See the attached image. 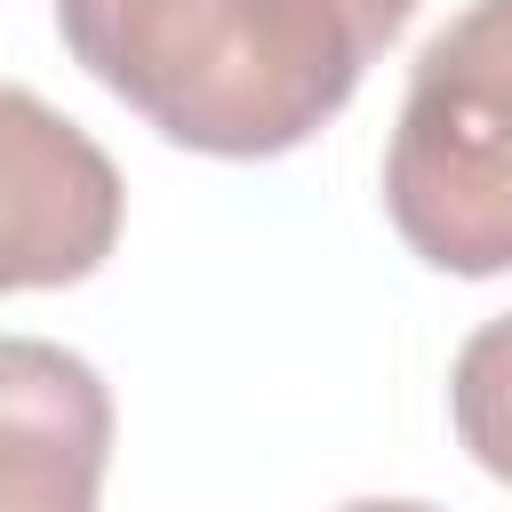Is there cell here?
Listing matches in <instances>:
<instances>
[{"mask_svg": "<svg viewBox=\"0 0 512 512\" xmlns=\"http://www.w3.org/2000/svg\"><path fill=\"white\" fill-rule=\"evenodd\" d=\"M416 0H56L64 48L168 144L272 160L328 128Z\"/></svg>", "mask_w": 512, "mask_h": 512, "instance_id": "1", "label": "cell"}, {"mask_svg": "<svg viewBox=\"0 0 512 512\" xmlns=\"http://www.w3.org/2000/svg\"><path fill=\"white\" fill-rule=\"evenodd\" d=\"M384 208L432 272H512V0H464L416 48L384 144Z\"/></svg>", "mask_w": 512, "mask_h": 512, "instance_id": "2", "label": "cell"}, {"mask_svg": "<svg viewBox=\"0 0 512 512\" xmlns=\"http://www.w3.org/2000/svg\"><path fill=\"white\" fill-rule=\"evenodd\" d=\"M120 168L112 152L0 80V296L8 288H72L120 240Z\"/></svg>", "mask_w": 512, "mask_h": 512, "instance_id": "3", "label": "cell"}, {"mask_svg": "<svg viewBox=\"0 0 512 512\" xmlns=\"http://www.w3.org/2000/svg\"><path fill=\"white\" fill-rule=\"evenodd\" d=\"M104 464V376L48 336H0V512H96Z\"/></svg>", "mask_w": 512, "mask_h": 512, "instance_id": "4", "label": "cell"}, {"mask_svg": "<svg viewBox=\"0 0 512 512\" xmlns=\"http://www.w3.org/2000/svg\"><path fill=\"white\" fill-rule=\"evenodd\" d=\"M448 408H456V440L472 448V464L512 488V312L464 336Z\"/></svg>", "mask_w": 512, "mask_h": 512, "instance_id": "5", "label": "cell"}, {"mask_svg": "<svg viewBox=\"0 0 512 512\" xmlns=\"http://www.w3.org/2000/svg\"><path fill=\"white\" fill-rule=\"evenodd\" d=\"M336 512H432V504H416V496H360V504H336Z\"/></svg>", "mask_w": 512, "mask_h": 512, "instance_id": "6", "label": "cell"}]
</instances>
